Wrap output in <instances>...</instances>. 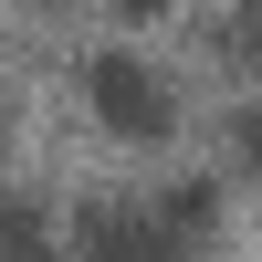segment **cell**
I'll use <instances>...</instances> for the list:
<instances>
[{"instance_id": "6da1fadb", "label": "cell", "mask_w": 262, "mask_h": 262, "mask_svg": "<svg viewBox=\"0 0 262 262\" xmlns=\"http://www.w3.org/2000/svg\"><path fill=\"white\" fill-rule=\"evenodd\" d=\"M210 179H179V189H105V200L74 210L63 231V262H189L210 242Z\"/></svg>"}, {"instance_id": "7a4b0ae2", "label": "cell", "mask_w": 262, "mask_h": 262, "mask_svg": "<svg viewBox=\"0 0 262 262\" xmlns=\"http://www.w3.org/2000/svg\"><path fill=\"white\" fill-rule=\"evenodd\" d=\"M84 105H95L116 137H168V116H179L168 74L137 53V42H105V53H84Z\"/></svg>"}, {"instance_id": "3957f363", "label": "cell", "mask_w": 262, "mask_h": 262, "mask_svg": "<svg viewBox=\"0 0 262 262\" xmlns=\"http://www.w3.org/2000/svg\"><path fill=\"white\" fill-rule=\"evenodd\" d=\"M53 252H63V242L42 231V210L21 200L11 179H0V262H53Z\"/></svg>"}, {"instance_id": "277c9868", "label": "cell", "mask_w": 262, "mask_h": 262, "mask_svg": "<svg viewBox=\"0 0 262 262\" xmlns=\"http://www.w3.org/2000/svg\"><path fill=\"white\" fill-rule=\"evenodd\" d=\"M242 53L262 63V0H242Z\"/></svg>"}, {"instance_id": "5b68a950", "label": "cell", "mask_w": 262, "mask_h": 262, "mask_svg": "<svg viewBox=\"0 0 262 262\" xmlns=\"http://www.w3.org/2000/svg\"><path fill=\"white\" fill-rule=\"evenodd\" d=\"M126 11H158V0H126Z\"/></svg>"}]
</instances>
